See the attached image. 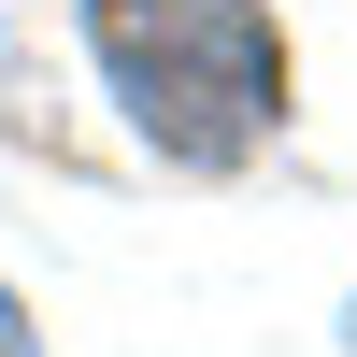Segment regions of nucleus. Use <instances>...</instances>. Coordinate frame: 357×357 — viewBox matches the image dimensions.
Returning <instances> with one entry per match:
<instances>
[{
    "instance_id": "f257e3e1",
    "label": "nucleus",
    "mask_w": 357,
    "mask_h": 357,
    "mask_svg": "<svg viewBox=\"0 0 357 357\" xmlns=\"http://www.w3.org/2000/svg\"><path fill=\"white\" fill-rule=\"evenodd\" d=\"M86 43H100L129 129L186 172L257 158L286 114V43L257 0H86Z\"/></svg>"
},
{
    "instance_id": "f03ea898",
    "label": "nucleus",
    "mask_w": 357,
    "mask_h": 357,
    "mask_svg": "<svg viewBox=\"0 0 357 357\" xmlns=\"http://www.w3.org/2000/svg\"><path fill=\"white\" fill-rule=\"evenodd\" d=\"M0 357H43V329L15 314V286H0Z\"/></svg>"
}]
</instances>
